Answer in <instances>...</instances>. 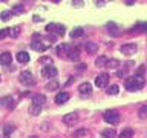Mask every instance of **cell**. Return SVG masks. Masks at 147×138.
<instances>
[{
    "instance_id": "4316f807",
    "label": "cell",
    "mask_w": 147,
    "mask_h": 138,
    "mask_svg": "<svg viewBox=\"0 0 147 138\" xmlns=\"http://www.w3.org/2000/svg\"><path fill=\"white\" fill-rule=\"evenodd\" d=\"M12 14H21V12H25V5H21V3H17V5L12 6Z\"/></svg>"
},
{
    "instance_id": "f35d334b",
    "label": "cell",
    "mask_w": 147,
    "mask_h": 138,
    "mask_svg": "<svg viewBox=\"0 0 147 138\" xmlns=\"http://www.w3.org/2000/svg\"><path fill=\"white\" fill-rule=\"evenodd\" d=\"M72 5H74V6H77V8H80V6H83V5H84V2H81V0H74Z\"/></svg>"
},
{
    "instance_id": "5bb4252c",
    "label": "cell",
    "mask_w": 147,
    "mask_h": 138,
    "mask_svg": "<svg viewBox=\"0 0 147 138\" xmlns=\"http://www.w3.org/2000/svg\"><path fill=\"white\" fill-rule=\"evenodd\" d=\"M15 59H17V61H19V63L25 65V63H28V61H29L31 57H29V54H28L26 51H20L19 54L15 55Z\"/></svg>"
},
{
    "instance_id": "836d02e7",
    "label": "cell",
    "mask_w": 147,
    "mask_h": 138,
    "mask_svg": "<svg viewBox=\"0 0 147 138\" xmlns=\"http://www.w3.org/2000/svg\"><path fill=\"white\" fill-rule=\"evenodd\" d=\"M19 34H20V28H19V26L9 29V35H11V37H19Z\"/></svg>"
},
{
    "instance_id": "2e32d148",
    "label": "cell",
    "mask_w": 147,
    "mask_h": 138,
    "mask_svg": "<svg viewBox=\"0 0 147 138\" xmlns=\"http://www.w3.org/2000/svg\"><path fill=\"white\" fill-rule=\"evenodd\" d=\"M68 100H69V94H68V92H58V94L55 95V103L57 104H63Z\"/></svg>"
},
{
    "instance_id": "f546056e",
    "label": "cell",
    "mask_w": 147,
    "mask_h": 138,
    "mask_svg": "<svg viewBox=\"0 0 147 138\" xmlns=\"http://www.w3.org/2000/svg\"><path fill=\"white\" fill-rule=\"evenodd\" d=\"M118 91H119V88L117 86V84H112V86L107 88V94H109V95H117Z\"/></svg>"
},
{
    "instance_id": "ee69618b",
    "label": "cell",
    "mask_w": 147,
    "mask_h": 138,
    "mask_svg": "<svg viewBox=\"0 0 147 138\" xmlns=\"http://www.w3.org/2000/svg\"><path fill=\"white\" fill-rule=\"evenodd\" d=\"M103 5H106V2H97V6H103Z\"/></svg>"
},
{
    "instance_id": "f6af8a7d",
    "label": "cell",
    "mask_w": 147,
    "mask_h": 138,
    "mask_svg": "<svg viewBox=\"0 0 147 138\" xmlns=\"http://www.w3.org/2000/svg\"><path fill=\"white\" fill-rule=\"evenodd\" d=\"M31 138H37V137H31Z\"/></svg>"
},
{
    "instance_id": "7bdbcfd3",
    "label": "cell",
    "mask_w": 147,
    "mask_h": 138,
    "mask_svg": "<svg viewBox=\"0 0 147 138\" xmlns=\"http://www.w3.org/2000/svg\"><path fill=\"white\" fill-rule=\"evenodd\" d=\"M34 22H42V19L38 15H34Z\"/></svg>"
},
{
    "instance_id": "277c9868",
    "label": "cell",
    "mask_w": 147,
    "mask_h": 138,
    "mask_svg": "<svg viewBox=\"0 0 147 138\" xmlns=\"http://www.w3.org/2000/svg\"><path fill=\"white\" fill-rule=\"evenodd\" d=\"M19 80H20V83L21 84H25V86H34L35 83V78H34V75L29 72V71H23V72H20L19 75Z\"/></svg>"
},
{
    "instance_id": "d6986e66",
    "label": "cell",
    "mask_w": 147,
    "mask_h": 138,
    "mask_svg": "<svg viewBox=\"0 0 147 138\" xmlns=\"http://www.w3.org/2000/svg\"><path fill=\"white\" fill-rule=\"evenodd\" d=\"M58 88H60V83L57 81V80H49V83L44 86V89H46V91H49V92H54V91H57Z\"/></svg>"
},
{
    "instance_id": "b9f144b4",
    "label": "cell",
    "mask_w": 147,
    "mask_h": 138,
    "mask_svg": "<svg viewBox=\"0 0 147 138\" xmlns=\"http://www.w3.org/2000/svg\"><path fill=\"white\" fill-rule=\"evenodd\" d=\"M86 68H87V65H80V66H78V71H84Z\"/></svg>"
},
{
    "instance_id": "8fae6325",
    "label": "cell",
    "mask_w": 147,
    "mask_h": 138,
    "mask_svg": "<svg viewBox=\"0 0 147 138\" xmlns=\"http://www.w3.org/2000/svg\"><path fill=\"white\" fill-rule=\"evenodd\" d=\"M31 48H32L34 51H38V52H44L48 49L46 44H43L40 40H32V43H31Z\"/></svg>"
},
{
    "instance_id": "d590c367",
    "label": "cell",
    "mask_w": 147,
    "mask_h": 138,
    "mask_svg": "<svg viewBox=\"0 0 147 138\" xmlns=\"http://www.w3.org/2000/svg\"><path fill=\"white\" fill-rule=\"evenodd\" d=\"M126 75H127V71H126V69H118V71H117V77L126 78Z\"/></svg>"
},
{
    "instance_id": "d6a6232c",
    "label": "cell",
    "mask_w": 147,
    "mask_h": 138,
    "mask_svg": "<svg viewBox=\"0 0 147 138\" xmlns=\"http://www.w3.org/2000/svg\"><path fill=\"white\" fill-rule=\"evenodd\" d=\"M144 74H146V66H144V65L138 66V69H136L135 75H136V77H144Z\"/></svg>"
},
{
    "instance_id": "9c48e42d",
    "label": "cell",
    "mask_w": 147,
    "mask_h": 138,
    "mask_svg": "<svg viewBox=\"0 0 147 138\" xmlns=\"http://www.w3.org/2000/svg\"><path fill=\"white\" fill-rule=\"evenodd\" d=\"M63 121H64V124H68V126H74V124L78 121V114L77 112L66 114L64 117H63Z\"/></svg>"
},
{
    "instance_id": "e0dca14e",
    "label": "cell",
    "mask_w": 147,
    "mask_h": 138,
    "mask_svg": "<svg viewBox=\"0 0 147 138\" xmlns=\"http://www.w3.org/2000/svg\"><path fill=\"white\" fill-rule=\"evenodd\" d=\"M46 103V97L43 94H37V95H32V104H37V106H42Z\"/></svg>"
},
{
    "instance_id": "d4e9b609",
    "label": "cell",
    "mask_w": 147,
    "mask_h": 138,
    "mask_svg": "<svg viewBox=\"0 0 147 138\" xmlns=\"http://www.w3.org/2000/svg\"><path fill=\"white\" fill-rule=\"evenodd\" d=\"M14 129H15L14 124H11V123L5 124V127H3V133H5V137H11V133L14 132Z\"/></svg>"
},
{
    "instance_id": "4dcf8cb0",
    "label": "cell",
    "mask_w": 147,
    "mask_h": 138,
    "mask_svg": "<svg viewBox=\"0 0 147 138\" xmlns=\"http://www.w3.org/2000/svg\"><path fill=\"white\" fill-rule=\"evenodd\" d=\"M87 133V129L86 127H81V129H77V131L74 132V137L75 138H78V137H84Z\"/></svg>"
},
{
    "instance_id": "e575fe53",
    "label": "cell",
    "mask_w": 147,
    "mask_h": 138,
    "mask_svg": "<svg viewBox=\"0 0 147 138\" xmlns=\"http://www.w3.org/2000/svg\"><path fill=\"white\" fill-rule=\"evenodd\" d=\"M133 29L135 31H147V23H138Z\"/></svg>"
},
{
    "instance_id": "7a4b0ae2",
    "label": "cell",
    "mask_w": 147,
    "mask_h": 138,
    "mask_svg": "<svg viewBox=\"0 0 147 138\" xmlns=\"http://www.w3.org/2000/svg\"><path fill=\"white\" fill-rule=\"evenodd\" d=\"M46 31H48V34H52V35H64L66 32V28H64V25H60V23H49L46 26Z\"/></svg>"
},
{
    "instance_id": "603a6c76",
    "label": "cell",
    "mask_w": 147,
    "mask_h": 138,
    "mask_svg": "<svg viewBox=\"0 0 147 138\" xmlns=\"http://www.w3.org/2000/svg\"><path fill=\"white\" fill-rule=\"evenodd\" d=\"M119 138H132L133 137V129L132 127H126V129H123L121 133L118 135Z\"/></svg>"
},
{
    "instance_id": "7402d4cb",
    "label": "cell",
    "mask_w": 147,
    "mask_h": 138,
    "mask_svg": "<svg viewBox=\"0 0 147 138\" xmlns=\"http://www.w3.org/2000/svg\"><path fill=\"white\" fill-rule=\"evenodd\" d=\"M83 34H84V29L81 28V26H77V28H74L72 31H70V37L72 38H78V37H81Z\"/></svg>"
},
{
    "instance_id": "4fadbf2b",
    "label": "cell",
    "mask_w": 147,
    "mask_h": 138,
    "mask_svg": "<svg viewBox=\"0 0 147 138\" xmlns=\"http://www.w3.org/2000/svg\"><path fill=\"white\" fill-rule=\"evenodd\" d=\"M12 61V55H11V52H2L0 54V65H3V66H8Z\"/></svg>"
},
{
    "instance_id": "f1b7e54d",
    "label": "cell",
    "mask_w": 147,
    "mask_h": 138,
    "mask_svg": "<svg viewBox=\"0 0 147 138\" xmlns=\"http://www.w3.org/2000/svg\"><path fill=\"white\" fill-rule=\"evenodd\" d=\"M138 117L142 118V120L147 118V104H146V106H141V108H140V110H138Z\"/></svg>"
},
{
    "instance_id": "5b68a950",
    "label": "cell",
    "mask_w": 147,
    "mask_h": 138,
    "mask_svg": "<svg viewBox=\"0 0 147 138\" xmlns=\"http://www.w3.org/2000/svg\"><path fill=\"white\" fill-rule=\"evenodd\" d=\"M119 51H121L123 55H133L138 51V46L135 43H126V44H123V46L119 48Z\"/></svg>"
},
{
    "instance_id": "83f0119b",
    "label": "cell",
    "mask_w": 147,
    "mask_h": 138,
    "mask_svg": "<svg viewBox=\"0 0 147 138\" xmlns=\"http://www.w3.org/2000/svg\"><path fill=\"white\" fill-rule=\"evenodd\" d=\"M107 29H109V32H112L113 35H118L119 32H118V26L115 25V23H112V22H110V23H107Z\"/></svg>"
},
{
    "instance_id": "cb8c5ba5",
    "label": "cell",
    "mask_w": 147,
    "mask_h": 138,
    "mask_svg": "<svg viewBox=\"0 0 147 138\" xmlns=\"http://www.w3.org/2000/svg\"><path fill=\"white\" fill-rule=\"evenodd\" d=\"M101 135H103V138H115L117 137V132H115V129H104L101 132Z\"/></svg>"
},
{
    "instance_id": "8d00e7d4",
    "label": "cell",
    "mask_w": 147,
    "mask_h": 138,
    "mask_svg": "<svg viewBox=\"0 0 147 138\" xmlns=\"http://www.w3.org/2000/svg\"><path fill=\"white\" fill-rule=\"evenodd\" d=\"M8 35H9V29H0V40H3L5 37H8Z\"/></svg>"
},
{
    "instance_id": "3957f363",
    "label": "cell",
    "mask_w": 147,
    "mask_h": 138,
    "mask_svg": "<svg viewBox=\"0 0 147 138\" xmlns=\"http://www.w3.org/2000/svg\"><path fill=\"white\" fill-rule=\"evenodd\" d=\"M103 118H104L106 123L110 124V126L119 123V114L117 112V110H106V112L103 114Z\"/></svg>"
},
{
    "instance_id": "60d3db41",
    "label": "cell",
    "mask_w": 147,
    "mask_h": 138,
    "mask_svg": "<svg viewBox=\"0 0 147 138\" xmlns=\"http://www.w3.org/2000/svg\"><path fill=\"white\" fill-rule=\"evenodd\" d=\"M74 80H75L74 77H69V78H68V81H66V86H69V84H72V81H74Z\"/></svg>"
},
{
    "instance_id": "ac0fdd59",
    "label": "cell",
    "mask_w": 147,
    "mask_h": 138,
    "mask_svg": "<svg viewBox=\"0 0 147 138\" xmlns=\"http://www.w3.org/2000/svg\"><path fill=\"white\" fill-rule=\"evenodd\" d=\"M66 59L70 60V61H78V60H80V51L77 49V48H72Z\"/></svg>"
},
{
    "instance_id": "6da1fadb",
    "label": "cell",
    "mask_w": 147,
    "mask_h": 138,
    "mask_svg": "<svg viewBox=\"0 0 147 138\" xmlns=\"http://www.w3.org/2000/svg\"><path fill=\"white\" fill-rule=\"evenodd\" d=\"M124 86L129 92H135V91H140V89L144 88V77H126V81H124Z\"/></svg>"
},
{
    "instance_id": "30bf717a",
    "label": "cell",
    "mask_w": 147,
    "mask_h": 138,
    "mask_svg": "<svg viewBox=\"0 0 147 138\" xmlns=\"http://www.w3.org/2000/svg\"><path fill=\"white\" fill-rule=\"evenodd\" d=\"M0 104L3 106V108H8V109H12L14 108V98H12V95H5L0 98Z\"/></svg>"
},
{
    "instance_id": "1f68e13d",
    "label": "cell",
    "mask_w": 147,
    "mask_h": 138,
    "mask_svg": "<svg viewBox=\"0 0 147 138\" xmlns=\"http://www.w3.org/2000/svg\"><path fill=\"white\" fill-rule=\"evenodd\" d=\"M11 15H12L11 11H2V14H0V19H2L3 22H8V20L11 19Z\"/></svg>"
},
{
    "instance_id": "44dd1931",
    "label": "cell",
    "mask_w": 147,
    "mask_h": 138,
    "mask_svg": "<svg viewBox=\"0 0 147 138\" xmlns=\"http://www.w3.org/2000/svg\"><path fill=\"white\" fill-rule=\"evenodd\" d=\"M28 112H29V115H34V117H37V115H38L40 112H42V106H37V104H29Z\"/></svg>"
},
{
    "instance_id": "52a82bcc",
    "label": "cell",
    "mask_w": 147,
    "mask_h": 138,
    "mask_svg": "<svg viewBox=\"0 0 147 138\" xmlns=\"http://www.w3.org/2000/svg\"><path fill=\"white\" fill-rule=\"evenodd\" d=\"M70 49H72V46L70 44H68V43H61V44H58L57 46V55L58 57H63V59H66L68 57V54L70 52Z\"/></svg>"
},
{
    "instance_id": "ba28073f",
    "label": "cell",
    "mask_w": 147,
    "mask_h": 138,
    "mask_svg": "<svg viewBox=\"0 0 147 138\" xmlns=\"http://www.w3.org/2000/svg\"><path fill=\"white\" fill-rule=\"evenodd\" d=\"M42 74H43V77H46V78H54L57 74H58V71H57L55 66H52V65H49V66H43V69H42Z\"/></svg>"
},
{
    "instance_id": "9a60e30c",
    "label": "cell",
    "mask_w": 147,
    "mask_h": 138,
    "mask_svg": "<svg viewBox=\"0 0 147 138\" xmlns=\"http://www.w3.org/2000/svg\"><path fill=\"white\" fill-rule=\"evenodd\" d=\"M84 49H86L89 54H97V52H98V43L86 42V43H84Z\"/></svg>"
},
{
    "instance_id": "ffe728a7",
    "label": "cell",
    "mask_w": 147,
    "mask_h": 138,
    "mask_svg": "<svg viewBox=\"0 0 147 138\" xmlns=\"http://www.w3.org/2000/svg\"><path fill=\"white\" fill-rule=\"evenodd\" d=\"M107 57H106V55H100V57H98V59L95 60V66H97V68H106V65H107Z\"/></svg>"
},
{
    "instance_id": "ab89813d",
    "label": "cell",
    "mask_w": 147,
    "mask_h": 138,
    "mask_svg": "<svg viewBox=\"0 0 147 138\" xmlns=\"http://www.w3.org/2000/svg\"><path fill=\"white\" fill-rule=\"evenodd\" d=\"M57 40V35H52V34H48V42H52L54 43Z\"/></svg>"
},
{
    "instance_id": "7c38bea8",
    "label": "cell",
    "mask_w": 147,
    "mask_h": 138,
    "mask_svg": "<svg viewBox=\"0 0 147 138\" xmlns=\"http://www.w3.org/2000/svg\"><path fill=\"white\" fill-rule=\"evenodd\" d=\"M78 92H81L83 95H91V92H92V86H91V83H87V81L81 83V84L78 86Z\"/></svg>"
},
{
    "instance_id": "484cf974",
    "label": "cell",
    "mask_w": 147,
    "mask_h": 138,
    "mask_svg": "<svg viewBox=\"0 0 147 138\" xmlns=\"http://www.w3.org/2000/svg\"><path fill=\"white\" fill-rule=\"evenodd\" d=\"M118 66H119V60H117V59H109V60H107V65H106V68L117 69Z\"/></svg>"
},
{
    "instance_id": "8992f818",
    "label": "cell",
    "mask_w": 147,
    "mask_h": 138,
    "mask_svg": "<svg viewBox=\"0 0 147 138\" xmlns=\"http://www.w3.org/2000/svg\"><path fill=\"white\" fill-rule=\"evenodd\" d=\"M107 83H109V74L103 72V74H98L95 77V86L97 88H106Z\"/></svg>"
},
{
    "instance_id": "74e56055",
    "label": "cell",
    "mask_w": 147,
    "mask_h": 138,
    "mask_svg": "<svg viewBox=\"0 0 147 138\" xmlns=\"http://www.w3.org/2000/svg\"><path fill=\"white\" fill-rule=\"evenodd\" d=\"M40 63H46V66H49V65H52V60L49 59V57H42V59H40Z\"/></svg>"
},
{
    "instance_id": "bcb514c9",
    "label": "cell",
    "mask_w": 147,
    "mask_h": 138,
    "mask_svg": "<svg viewBox=\"0 0 147 138\" xmlns=\"http://www.w3.org/2000/svg\"><path fill=\"white\" fill-rule=\"evenodd\" d=\"M0 80H2V75H0Z\"/></svg>"
}]
</instances>
